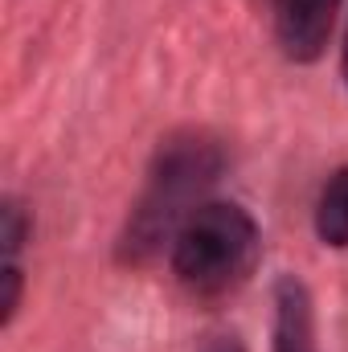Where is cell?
I'll return each instance as SVG.
<instances>
[{
	"label": "cell",
	"mask_w": 348,
	"mask_h": 352,
	"mask_svg": "<svg viewBox=\"0 0 348 352\" xmlns=\"http://www.w3.org/2000/svg\"><path fill=\"white\" fill-rule=\"evenodd\" d=\"M168 258L193 295H226L259 263V221L234 201H205L176 230Z\"/></svg>",
	"instance_id": "2"
},
{
	"label": "cell",
	"mask_w": 348,
	"mask_h": 352,
	"mask_svg": "<svg viewBox=\"0 0 348 352\" xmlns=\"http://www.w3.org/2000/svg\"><path fill=\"white\" fill-rule=\"evenodd\" d=\"M201 352H246V349H242L238 336H213V340H205V349Z\"/></svg>",
	"instance_id": "6"
},
{
	"label": "cell",
	"mask_w": 348,
	"mask_h": 352,
	"mask_svg": "<svg viewBox=\"0 0 348 352\" xmlns=\"http://www.w3.org/2000/svg\"><path fill=\"white\" fill-rule=\"evenodd\" d=\"M274 328H270V352H320L316 344V307L312 291L295 274L274 278Z\"/></svg>",
	"instance_id": "4"
},
{
	"label": "cell",
	"mask_w": 348,
	"mask_h": 352,
	"mask_svg": "<svg viewBox=\"0 0 348 352\" xmlns=\"http://www.w3.org/2000/svg\"><path fill=\"white\" fill-rule=\"evenodd\" d=\"M221 148L205 131H180L168 135L148 168V184L127 217V230L119 234V258L131 266L152 263L164 246L173 250L176 230L188 221L193 209H201L209 184L221 176Z\"/></svg>",
	"instance_id": "1"
},
{
	"label": "cell",
	"mask_w": 348,
	"mask_h": 352,
	"mask_svg": "<svg viewBox=\"0 0 348 352\" xmlns=\"http://www.w3.org/2000/svg\"><path fill=\"white\" fill-rule=\"evenodd\" d=\"M316 238L332 250H348V168L328 176L316 201Z\"/></svg>",
	"instance_id": "5"
},
{
	"label": "cell",
	"mask_w": 348,
	"mask_h": 352,
	"mask_svg": "<svg viewBox=\"0 0 348 352\" xmlns=\"http://www.w3.org/2000/svg\"><path fill=\"white\" fill-rule=\"evenodd\" d=\"M340 74H345V87H348V29H345V50H340Z\"/></svg>",
	"instance_id": "7"
},
{
	"label": "cell",
	"mask_w": 348,
	"mask_h": 352,
	"mask_svg": "<svg viewBox=\"0 0 348 352\" xmlns=\"http://www.w3.org/2000/svg\"><path fill=\"white\" fill-rule=\"evenodd\" d=\"M340 0H274V37L291 62H316L332 37Z\"/></svg>",
	"instance_id": "3"
}]
</instances>
